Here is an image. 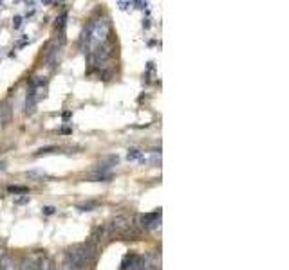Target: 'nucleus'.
Instances as JSON below:
<instances>
[{"label": "nucleus", "instance_id": "a211bd4d", "mask_svg": "<svg viewBox=\"0 0 289 270\" xmlns=\"http://www.w3.org/2000/svg\"><path fill=\"white\" fill-rule=\"evenodd\" d=\"M49 270H60V269H58V267H56V265H54L53 261H51V267H49Z\"/></svg>", "mask_w": 289, "mask_h": 270}, {"label": "nucleus", "instance_id": "4468645a", "mask_svg": "<svg viewBox=\"0 0 289 270\" xmlns=\"http://www.w3.org/2000/svg\"><path fill=\"white\" fill-rule=\"evenodd\" d=\"M54 150H56V148H54V146H49V148H42V150L38 151L37 155H45V153H53Z\"/></svg>", "mask_w": 289, "mask_h": 270}, {"label": "nucleus", "instance_id": "ddd939ff", "mask_svg": "<svg viewBox=\"0 0 289 270\" xmlns=\"http://www.w3.org/2000/svg\"><path fill=\"white\" fill-rule=\"evenodd\" d=\"M65 18H67V13H62V16L56 20V27H60V29H63V26H65Z\"/></svg>", "mask_w": 289, "mask_h": 270}, {"label": "nucleus", "instance_id": "f257e3e1", "mask_svg": "<svg viewBox=\"0 0 289 270\" xmlns=\"http://www.w3.org/2000/svg\"><path fill=\"white\" fill-rule=\"evenodd\" d=\"M96 252L98 247L94 241H87L83 245L69 249L63 256L62 270H87L89 263L96 258Z\"/></svg>", "mask_w": 289, "mask_h": 270}, {"label": "nucleus", "instance_id": "9d476101", "mask_svg": "<svg viewBox=\"0 0 289 270\" xmlns=\"http://www.w3.org/2000/svg\"><path fill=\"white\" fill-rule=\"evenodd\" d=\"M141 155H143V151L130 150V151H128V155H126V159H128V161H139V159H141Z\"/></svg>", "mask_w": 289, "mask_h": 270}, {"label": "nucleus", "instance_id": "1a4fd4ad", "mask_svg": "<svg viewBox=\"0 0 289 270\" xmlns=\"http://www.w3.org/2000/svg\"><path fill=\"white\" fill-rule=\"evenodd\" d=\"M38 270H49V267H51V260H47V258H38Z\"/></svg>", "mask_w": 289, "mask_h": 270}, {"label": "nucleus", "instance_id": "423d86ee", "mask_svg": "<svg viewBox=\"0 0 289 270\" xmlns=\"http://www.w3.org/2000/svg\"><path fill=\"white\" fill-rule=\"evenodd\" d=\"M0 270H16V261L11 256H4L0 260Z\"/></svg>", "mask_w": 289, "mask_h": 270}, {"label": "nucleus", "instance_id": "dca6fc26", "mask_svg": "<svg viewBox=\"0 0 289 270\" xmlns=\"http://www.w3.org/2000/svg\"><path fill=\"white\" fill-rule=\"evenodd\" d=\"M20 22H22V18H20V16H16L15 20H13V26H15V27H20Z\"/></svg>", "mask_w": 289, "mask_h": 270}, {"label": "nucleus", "instance_id": "6e6552de", "mask_svg": "<svg viewBox=\"0 0 289 270\" xmlns=\"http://www.w3.org/2000/svg\"><path fill=\"white\" fill-rule=\"evenodd\" d=\"M11 117V108L9 104H2L0 106V125H5Z\"/></svg>", "mask_w": 289, "mask_h": 270}, {"label": "nucleus", "instance_id": "39448f33", "mask_svg": "<svg viewBox=\"0 0 289 270\" xmlns=\"http://www.w3.org/2000/svg\"><path fill=\"white\" fill-rule=\"evenodd\" d=\"M139 269H141V260L134 254L126 256L123 265H121V270H139Z\"/></svg>", "mask_w": 289, "mask_h": 270}, {"label": "nucleus", "instance_id": "f3484780", "mask_svg": "<svg viewBox=\"0 0 289 270\" xmlns=\"http://www.w3.org/2000/svg\"><path fill=\"white\" fill-rule=\"evenodd\" d=\"M27 200H29V195H26V197L18 198V200H16V203H24V202H27Z\"/></svg>", "mask_w": 289, "mask_h": 270}, {"label": "nucleus", "instance_id": "0eeeda50", "mask_svg": "<svg viewBox=\"0 0 289 270\" xmlns=\"http://www.w3.org/2000/svg\"><path fill=\"white\" fill-rule=\"evenodd\" d=\"M20 270H38V261L35 258H26V260H22Z\"/></svg>", "mask_w": 289, "mask_h": 270}, {"label": "nucleus", "instance_id": "f03ea898", "mask_svg": "<svg viewBox=\"0 0 289 270\" xmlns=\"http://www.w3.org/2000/svg\"><path fill=\"white\" fill-rule=\"evenodd\" d=\"M109 31H111V24L107 18H100V20L92 22L82 34V47L85 45L90 47V51H94L96 47L103 45L109 38Z\"/></svg>", "mask_w": 289, "mask_h": 270}, {"label": "nucleus", "instance_id": "20e7f679", "mask_svg": "<svg viewBox=\"0 0 289 270\" xmlns=\"http://www.w3.org/2000/svg\"><path fill=\"white\" fill-rule=\"evenodd\" d=\"M128 227H130V220L126 216H118L107 225V231H128Z\"/></svg>", "mask_w": 289, "mask_h": 270}, {"label": "nucleus", "instance_id": "7ed1b4c3", "mask_svg": "<svg viewBox=\"0 0 289 270\" xmlns=\"http://www.w3.org/2000/svg\"><path fill=\"white\" fill-rule=\"evenodd\" d=\"M139 222H141V227L145 229H158L161 225V209L154 211V213L143 214L141 218H139Z\"/></svg>", "mask_w": 289, "mask_h": 270}, {"label": "nucleus", "instance_id": "f8f14e48", "mask_svg": "<svg viewBox=\"0 0 289 270\" xmlns=\"http://www.w3.org/2000/svg\"><path fill=\"white\" fill-rule=\"evenodd\" d=\"M7 191H9V193H27V187H24V186H11V187H7Z\"/></svg>", "mask_w": 289, "mask_h": 270}, {"label": "nucleus", "instance_id": "9b49d317", "mask_svg": "<svg viewBox=\"0 0 289 270\" xmlns=\"http://www.w3.org/2000/svg\"><path fill=\"white\" fill-rule=\"evenodd\" d=\"M98 203L96 202H87V203H82V205H78L80 211H92V207H96Z\"/></svg>", "mask_w": 289, "mask_h": 270}, {"label": "nucleus", "instance_id": "2eb2a0df", "mask_svg": "<svg viewBox=\"0 0 289 270\" xmlns=\"http://www.w3.org/2000/svg\"><path fill=\"white\" fill-rule=\"evenodd\" d=\"M43 213H45V214H53L54 213V207H51V205H49V207H43Z\"/></svg>", "mask_w": 289, "mask_h": 270}, {"label": "nucleus", "instance_id": "6ab92c4d", "mask_svg": "<svg viewBox=\"0 0 289 270\" xmlns=\"http://www.w3.org/2000/svg\"><path fill=\"white\" fill-rule=\"evenodd\" d=\"M4 249H2V247H0V260H2V258H4Z\"/></svg>", "mask_w": 289, "mask_h": 270}]
</instances>
